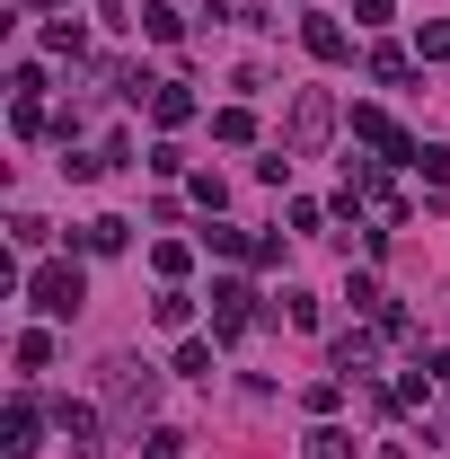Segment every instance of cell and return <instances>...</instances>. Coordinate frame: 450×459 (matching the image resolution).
Returning a JSON list of instances; mask_svg holds the SVG:
<instances>
[{
  "instance_id": "6da1fadb",
  "label": "cell",
  "mask_w": 450,
  "mask_h": 459,
  "mask_svg": "<svg viewBox=\"0 0 450 459\" xmlns=\"http://www.w3.org/2000/svg\"><path fill=\"white\" fill-rule=\"evenodd\" d=\"M107 406L124 415V424H142V415L160 406V371L133 362V353H115V362H107Z\"/></svg>"
},
{
  "instance_id": "7a4b0ae2",
  "label": "cell",
  "mask_w": 450,
  "mask_h": 459,
  "mask_svg": "<svg viewBox=\"0 0 450 459\" xmlns=\"http://www.w3.org/2000/svg\"><path fill=\"white\" fill-rule=\"evenodd\" d=\"M27 300H36L45 318H71V309L89 300V283H80V265H36V274H27Z\"/></svg>"
},
{
  "instance_id": "3957f363",
  "label": "cell",
  "mask_w": 450,
  "mask_h": 459,
  "mask_svg": "<svg viewBox=\"0 0 450 459\" xmlns=\"http://www.w3.org/2000/svg\"><path fill=\"white\" fill-rule=\"evenodd\" d=\"M327 133H336V107H327V89H300V98H291V160H309Z\"/></svg>"
},
{
  "instance_id": "277c9868",
  "label": "cell",
  "mask_w": 450,
  "mask_h": 459,
  "mask_svg": "<svg viewBox=\"0 0 450 459\" xmlns=\"http://www.w3.org/2000/svg\"><path fill=\"white\" fill-rule=\"evenodd\" d=\"M256 327V291L247 283H212V336H247Z\"/></svg>"
},
{
  "instance_id": "5b68a950",
  "label": "cell",
  "mask_w": 450,
  "mask_h": 459,
  "mask_svg": "<svg viewBox=\"0 0 450 459\" xmlns=\"http://www.w3.org/2000/svg\"><path fill=\"white\" fill-rule=\"evenodd\" d=\"M353 142H371V151H389V160H415V151H424V142H406L380 107H353Z\"/></svg>"
},
{
  "instance_id": "8992f818",
  "label": "cell",
  "mask_w": 450,
  "mask_h": 459,
  "mask_svg": "<svg viewBox=\"0 0 450 459\" xmlns=\"http://www.w3.org/2000/svg\"><path fill=\"white\" fill-rule=\"evenodd\" d=\"M54 415H62V433H71V459H107V442H98V406H71V398H62Z\"/></svg>"
},
{
  "instance_id": "52a82bcc",
  "label": "cell",
  "mask_w": 450,
  "mask_h": 459,
  "mask_svg": "<svg viewBox=\"0 0 450 459\" xmlns=\"http://www.w3.org/2000/svg\"><path fill=\"white\" fill-rule=\"evenodd\" d=\"M0 451H9V459H36V406H27V398L9 406V424H0Z\"/></svg>"
},
{
  "instance_id": "ba28073f",
  "label": "cell",
  "mask_w": 450,
  "mask_h": 459,
  "mask_svg": "<svg viewBox=\"0 0 450 459\" xmlns=\"http://www.w3.org/2000/svg\"><path fill=\"white\" fill-rule=\"evenodd\" d=\"M300 45H309L318 62H344V27H336V18H318V9H309V18H300Z\"/></svg>"
},
{
  "instance_id": "9c48e42d",
  "label": "cell",
  "mask_w": 450,
  "mask_h": 459,
  "mask_svg": "<svg viewBox=\"0 0 450 459\" xmlns=\"http://www.w3.org/2000/svg\"><path fill=\"white\" fill-rule=\"evenodd\" d=\"M151 115H160V124H195V98H186V80H160V89H151Z\"/></svg>"
},
{
  "instance_id": "30bf717a",
  "label": "cell",
  "mask_w": 450,
  "mask_h": 459,
  "mask_svg": "<svg viewBox=\"0 0 450 459\" xmlns=\"http://www.w3.org/2000/svg\"><path fill=\"white\" fill-rule=\"evenodd\" d=\"M371 344H380L371 327H344V336H336V380H353V371L371 362Z\"/></svg>"
},
{
  "instance_id": "8fae6325",
  "label": "cell",
  "mask_w": 450,
  "mask_h": 459,
  "mask_svg": "<svg viewBox=\"0 0 450 459\" xmlns=\"http://www.w3.org/2000/svg\"><path fill=\"white\" fill-rule=\"evenodd\" d=\"M300 459H353V433H344V424H318V433L300 442Z\"/></svg>"
},
{
  "instance_id": "7c38bea8",
  "label": "cell",
  "mask_w": 450,
  "mask_h": 459,
  "mask_svg": "<svg viewBox=\"0 0 450 459\" xmlns=\"http://www.w3.org/2000/svg\"><path fill=\"white\" fill-rule=\"evenodd\" d=\"M124 230H133V221H115V212H107V221L80 230V247H89V256H115V247H124Z\"/></svg>"
},
{
  "instance_id": "4fadbf2b",
  "label": "cell",
  "mask_w": 450,
  "mask_h": 459,
  "mask_svg": "<svg viewBox=\"0 0 450 459\" xmlns=\"http://www.w3.org/2000/svg\"><path fill=\"white\" fill-rule=\"evenodd\" d=\"M142 27H151V36H160V45H177V36H186V18H177L169 0H151V9H142Z\"/></svg>"
},
{
  "instance_id": "5bb4252c",
  "label": "cell",
  "mask_w": 450,
  "mask_h": 459,
  "mask_svg": "<svg viewBox=\"0 0 450 459\" xmlns=\"http://www.w3.org/2000/svg\"><path fill=\"white\" fill-rule=\"evenodd\" d=\"M45 362H54V336H45V327H27V336H18V371H45Z\"/></svg>"
},
{
  "instance_id": "9a60e30c",
  "label": "cell",
  "mask_w": 450,
  "mask_h": 459,
  "mask_svg": "<svg viewBox=\"0 0 450 459\" xmlns=\"http://www.w3.org/2000/svg\"><path fill=\"white\" fill-rule=\"evenodd\" d=\"M151 318H160V327H186V318H195V300H186V291H160V300H151Z\"/></svg>"
},
{
  "instance_id": "2e32d148",
  "label": "cell",
  "mask_w": 450,
  "mask_h": 459,
  "mask_svg": "<svg viewBox=\"0 0 450 459\" xmlns=\"http://www.w3.org/2000/svg\"><path fill=\"white\" fill-rule=\"evenodd\" d=\"M212 133H221V142H256V115H247V107H221V115H212Z\"/></svg>"
},
{
  "instance_id": "e0dca14e",
  "label": "cell",
  "mask_w": 450,
  "mask_h": 459,
  "mask_svg": "<svg viewBox=\"0 0 450 459\" xmlns=\"http://www.w3.org/2000/svg\"><path fill=\"white\" fill-rule=\"evenodd\" d=\"M177 371H186V380H212V344L186 336V344H177Z\"/></svg>"
},
{
  "instance_id": "ac0fdd59",
  "label": "cell",
  "mask_w": 450,
  "mask_h": 459,
  "mask_svg": "<svg viewBox=\"0 0 450 459\" xmlns=\"http://www.w3.org/2000/svg\"><path fill=\"white\" fill-rule=\"evenodd\" d=\"M9 124H18V142H36V133H45L54 115H45V98H18V115H9Z\"/></svg>"
},
{
  "instance_id": "d6986e66",
  "label": "cell",
  "mask_w": 450,
  "mask_h": 459,
  "mask_svg": "<svg viewBox=\"0 0 450 459\" xmlns=\"http://www.w3.org/2000/svg\"><path fill=\"white\" fill-rule=\"evenodd\" d=\"M142 459H186V433H169V424H151V442H142Z\"/></svg>"
},
{
  "instance_id": "ffe728a7",
  "label": "cell",
  "mask_w": 450,
  "mask_h": 459,
  "mask_svg": "<svg viewBox=\"0 0 450 459\" xmlns=\"http://www.w3.org/2000/svg\"><path fill=\"white\" fill-rule=\"evenodd\" d=\"M415 169H424V186H450V151H433V142H424V151H415Z\"/></svg>"
},
{
  "instance_id": "44dd1931",
  "label": "cell",
  "mask_w": 450,
  "mask_h": 459,
  "mask_svg": "<svg viewBox=\"0 0 450 459\" xmlns=\"http://www.w3.org/2000/svg\"><path fill=\"white\" fill-rule=\"evenodd\" d=\"M415 45H424V62H450V27H424Z\"/></svg>"
},
{
  "instance_id": "7402d4cb",
  "label": "cell",
  "mask_w": 450,
  "mask_h": 459,
  "mask_svg": "<svg viewBox=\"0 0 450 459\" xmlns=\"http://www.w3.org/2000/svg\"><path fill=\"white\" fill-rule=\"evenodd\" d=\"M433 433H442V442H450V406H433Z\"/></svg>"
},
{
  "instance_id": "603a6c76",
  "label": "cell",
  "mask_w": 450,
  "mask_h": 459,
  "mask_svg": "<svg viewBox=\"0 0 450 459\" xmlns=\"http://www.w3.org/2000/svg\"><path fill=\"white\" fill-rule=\"evenodd\" d=\"M27 9H71V0H27Z\"/></svg>"
}]
</instances>
